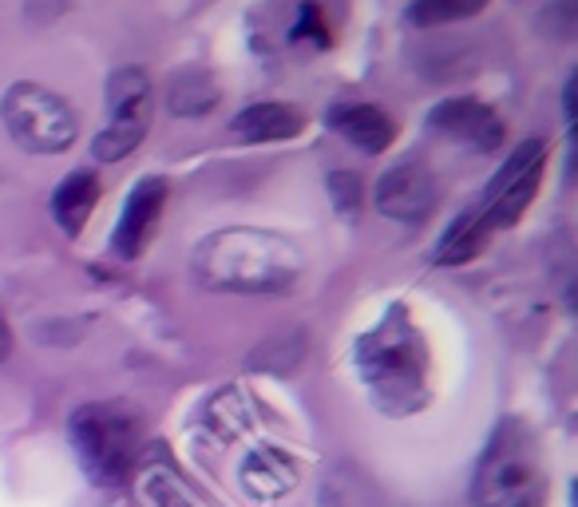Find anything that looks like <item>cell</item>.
Wrapping results in <instances>:
<instances>
[{
  "instance_id": "1",
  "label": "cell",
  "mask_w": 578,
  "mask_h": 507,
  "mask_svg": "<svg viewBox=\"0 0 578 507\" xmlns=\"http://www.w3.org/2000/svg\"><path fill=\"white\" fill-rule=\"evenodd\" d=\"M195 277L230 294H285L302 277V250L270 231H219L195 246Z\"/></svg>"
},
{
  "instance_id": "2",
  "label": "cell",
  "mask_w": 578,
  "mask_h": 507,
  "mask_svg": "<svg viewBox=\"0 0 578 507\" xmlns=\"http://www.w3.org/2000/svg\"><path fill=\"white\" fill-rule=\"evenodd\" d=\"M357 364L381 412H416L425 405V337L413 330L401 306L389 309L381 325L360 337Z\"/></svg>"
},
{
  "instance_id": "3",
  "label": "cell",
  "mask_w": 578,
  "mask_h": 507,
  "mask_svg": "<svg viewBox=\"0 0 578 507\" xmlns=\"http://www.w3.org/2000/svg\"><path fill=\"white\" fill-rule=\"evenodd\" d=\"M476 507H546V472L531 432L503 420L488 441L471 480Z\"/></svg>"
},
{
  "instance_id": "4",
  "label": "cell",
  "mask_w": 578,
  "mask_h": 507,
  "mask_svg": "<svg viewBox=\"0 0 578 507\" xmlns=\"http://www.w3.org/2000/svg\"><path fill=\"white\" fill-rule=\"evenodd\" d=\"M67 436H72V448H76L91 484L115 487L132 475L143 424L127 405L96 400V405H79L72 412Z\"/></svg>"
},
{
  "instance_id": "5",
  "label": "cell",
  "mask_w": 578,
  "mask_h": 507,
  "mask_svg": "<svg viewBox=\"0 0 578 507\" xmlns=\"http://www.w3.org/2000/svg\"><path fill=\"white\" fill-rule=\"evenodd\" d=\"M0 120H4L12 139L33 154H60L76 139V111L56 91L28 84V79L12 84L0 96Z\"/></svg>"
},
{
  "instance_id": "6",
  "label": "cell",
  "mask_w": 578,
  "mask_h": 507,
  "mask_svg": "<svg viewBox=\"0 0 578 507\" xmlns=\"http://www.w3.org/2000/svg\"><path fill=\"white\" fill-rule=\"evenodd\" d=\"M151 79L143 67H120L115 76L108 79V111L111 120L108 127L96 135L91 154L99 163H120L135 147L147 139L151 132Z\"/></svg>"
},
{
  "instance_id": "7",
  "label": "cell",
  "mask_w": 578,
  "mask_h": 507,
  "mask_svg": "<svg viewBox=\"0 0 578 507\" xmlns=\"http://www.w3.org/2000/svg\"><path fill=\"white\" fill-rule=\"evenodd\" d=\"M546 163V144L543 139H527L515 147V154H507V163L495 171L488 195H483V214H488L491 231H507L524 219V210L531 207L539 178H543Z\"/></svg>"
},
{
  "instance_id": "8",
  "label": "cell",
  "mask_w": 578,
  "mask_h": 507,
  "mask_svg": "<svg viewBox=\"0 0 578 507\" xmlns=\"http://www.w3.org/2000/svg\"><path fill=\"white\" fill-rule=\"evenodd\" d=\"M440 202V187L432 166L420 159H404L389 166L377 183V210L396 222H425Z\"/></svg>"
},
{
  "instance_id": "9",
  "label": "cell",
  "mask_w": 578,
  "mask_h": 507,
  "mask_svg": "<svg viewBox=\"0 0 578 507\" xmlns=\"http://www.w3.org/2000/svg\"><path fill=\"white\" fill-rule=\"evenodd\" d=\"M428 127L444 135V139H452V144H464L480 154L500 151L503 144L500 115L488 103L471 100V96H452V100L436 103V108L428 111Z\"/></svg>"
},
{
  "instance_id": "10",
  "label": "cell",
  "mask_w": 578,
  "mask_h": 507,
  "mask_svg": "<svg viewBox=\"0 0 578 507\" xmlns=\"http://www.w3.org/2000/svg\"><path fill=\"white\" fill-rule=\"evenodd\" d=\"M167 207V178L147 175L135 183V190L123 202L120 226H115V238H111V250L115 258H139L147 238L155 234V222Z\"/></svg>"
},
{
  "instance_id": "11",
  "label": "cell",
  "mask_w": 578,
  "mask_h": 507,
  "mask_svg": "<svg viewBox=\"0 0 578 507\" xmlns=\"http://www.w3.org/2000/svg\"><path fill=\"white\" fill-rule=\"evenodd\" d=\"M329 123H333V132L345 135L365 154H381L396 135L393 120L381 108H372V103H337L329 111Z\"/></svg>"
},
{
  "instance_id": "12",
  "label": "cell",
  "mask_w": 578,
  "mask_h": 507,
  "mask_svg": "<svg viewBox=\"0 0 578 507\" xmlns=\"http://www.w3.org/2000/svg\"><path fill=\"white\" fill-rule=\"evenodd\" d=\"M234 139L238 144H273V139H294L306 132V115L294 103H254L238 111L234 120Z\"/></svg>"
},
{
  "instance_id": "13",
  "label": "cell",
  "mask_w": 578,
  "mask_h": 507,
  "mask_svg": "<svg viewBox=\"0 0 578 507\" xmlns=\"http://www.w3.org/2000/svg\"><path fill=\"white\" fill-rule=\"evenodd\" d=\"M491 238V222L488 214H483V207L476 202V207L459 210L456 219H452V226L444 231V238L436 243V253H432V262L436 265H464L471 262L476 253L488 246Z\"/></svg>"
},
{
  "instance_id": "14",
  "label": "cell",
  "mask_w": 578,
  "mask_h": 507,
  "mask_svg": "<svg viewBox=\"0 0 578 507\" xmlns=\"http://www.w3.org/2000/svg\"><path fill=\"white\" fill-rule=\"evenodd\" d=\"M99 199V178L91 171H72L52 195V219L64 234H79L88 226Z\"/></svg>"
},
{
  "instance_id": "15",
  "label": "cell",
  "mask_w": 578,
  "mask_h": 507,
  "mask_svg": "<svg viewBox=\"0 0 578 507\" xmlns=\"http://www.w3.org/2000/svg\"><path fill=\"white\" fill-rule=\"evenodd\" d=\"M294 484H297V463L278 453V448H262V453H254L250 460L242 463V487L254 499L285 496Z\"/></svg>"
},
{
  "instance_id": "16",
  "label": "cell",
  "mask_w": 578,
  "mask_h": 507,
  "mask_svg": "<svg viewBox=\"0 0 578 507\" xmlns=\"http://www.w3.org/2000/svg\"><path fill=\"white\" fill-rule=\"evenodd\" d=\"M214 103H219V84L207 72H198V67L179 72L167 84V108L175 115H207Z\"/></svg>"
},
{
  "instance_id": "17",
  "label": "cell",
  "mask_w": 578,
  "mask_h": 507,
  "mask_svg": "<svg viewBox=\"0 0 578 507\" xmlns=\"http://www.w3.org/2000/svg\"><path fill=\"white\" fill-rule=\"evenodd\" d=\"M488 9V0H413L408 4V24L416 28H436V24H456V21H471Z\"/></svg>"
},
{
  "instance_id": "18",
  "label": "cell",
  "mask_w": 578,
  "mask_h": 507,
  "mask_svg": "<svg viewBox=\"0 0 578 507\" xmlns=\"http://www.w3.org/2000/svg\"><path fill=\"white\" fill-rule=\"evenodd\" d=\"M290 40L302 45V40H313L317 48H329V28H325V16L317 9L313 0H302V9H297V24L290 28Z\"/></svg>"
},
{
  "instance_id": "19",
  "label": "cell",
  "mask_w": 578,
  "mask_h": 507,
  "mask_svg": "<svg viewBox=\"0 0 578 507\" xmlns=\"http://www.w3.org/2000/svg\"><path fill=\"white\" fill-rule=\"evenodd\" d=\"M329 195H333V202H337V210L345 219H353L360 210V183L349 171H333V175H329Z\"/></svg>"
},
{
  "instance_id": "20",
  "label": "cell",
  "mask_w": 578,
  "mask_h": 507,
  "mask_svg": "<svg viewBox=\"0 0 578 507\" xmlns=\"http://www.w3.org/2000/svg\"><path fill=\"white\" fill-rule=\"evenodd\" d=\"M12 357V330H9V321L0 318V361H9Z\"/></svg>"
},
{
  "instance_id": "21",
  "label": "cell",
  "mask_w": 578,
  "mask_h": 507,
  "mask_svg": "<svg viewBox=\"0 0 578 507\" xmlns=\"http://www.w3.org/2000/svg\"><path fill=\"white\" fill-rule=\"evenodd\" d=\"M575 84H578V79L570 76V79H567V91H563V103H567V120H570V123H575Z\"/></svg>"
}]
</instances>
